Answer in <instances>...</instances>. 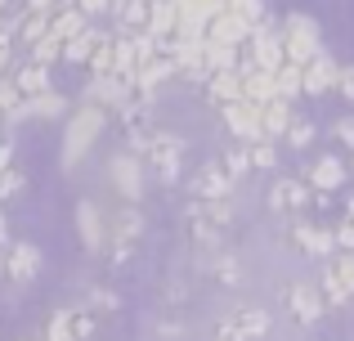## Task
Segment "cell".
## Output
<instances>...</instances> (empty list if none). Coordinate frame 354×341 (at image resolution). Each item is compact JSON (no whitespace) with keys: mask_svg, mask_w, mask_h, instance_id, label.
Here are the masks:
<instances>
[{"mask_svg":"<svg viewBox=\"0 0 354 341\" xmlns=\"http://www.w3.org/2000/svg\"><path fill=\"white\" fill-rule=\"evenodd\" d=\"M184 225H189V238L198 247H211L234 225V207H229V198H193V207L184 211Z\"/></svg>","mask_w":354,"mask_h":341,"instance_id":"1","label":"cell"},{"mask_svg":"<svg viewBox=\"0 0 354 341\" xmlns=\"http://www.w3.org/2000/svg\"><path fill=\"white\" fill-rule=\"evenodd\" d=\"M104 126H108V113L99 104H86L77 117H72L68 131H63V171H72L90 149H95V140L104 135Z\"/></svg>","mask_w":354,"mask_h":341,"instance_id":"2","label":"cell"},{"mask_svg":"<svg viewBox=\"0 0 354 341\" xmlns=\"http://www.w3.org/2000/svg\"><path fill=\"white\" fill-rule=\"evenodd\" d=\"M144 162L162 175L166 184H175V180H180V162H184V140L153 131V135H148V144H144Z\"/></svg>","mask_w":354,"mask_h":341,"instance_id":"3","label":"cell"},{"mask_svg":"<svg viewBox=\"0 0 354 341\" xmlns=\"http://www.w3.org/2000/svg\"><path fill=\"white\" fill-rule=\"evenodd\" d=\"M283 50H287V59L292 63H310V59H319L323 54V36H319V27L310 23V18H287V27H283Z\"/></svg>","mask_w":354,"mask_h":341,"instance_id":"4","label":"cell"},{"mask_svg":"<svg viewBox=\"0 0 354 341\" xmlns=\"http://www.w3.org/2000/svg\"><path fill=\"white\" fill-rule=\"evenodd\" d=\"M139 238H144V216H139L135 207L117 211L113 216V229H108V252H113V261H130V252L139 247Z\"/></svg>","mask_w":354,"mask_h":341,"instance_id":"5","label":"cell"},{"mask_svg":"<svg viewBox=\"0 0 354 341\" xmlns=\"http://www.w3.org/2000/svg\"><path fill=\"white\" fill-rule=\"evenodd\" d=\"M269 333V315L265 310H234L229 319H220V328H216V341H256V337H265Z\"/></svg>","mask_w":354,"mask_h":341,"instance_id":"6","label":"cell"},{"mask_svg":"<svg viewBox=\"0 0 354 341\" xmlns=\"http://www.w3.org/2000/svg\"><path fill=\"white\" fill-rule=\"evenodd\" d=\"M247 63H256V68H269L278 72L287 63V50H283V32H269V27H256L247 41V54H242Z\"/></svg>","mask_w":354,"mask_h":341,"instance_id":"7","label":"cell"},{"mask_svg":"<svg viewBox=\"0 0 354 341\" xmlns=\"http://www.w3.org/2000/svg\"><path fill=\"white\" fill-rule=\"evenodd\" d=\"M323 297H328V306H350L354 301V252L337 256V261L328 265V274H323Z\"/></svg>","mask_w":354,"mask_h":341,"instance_id":"8","label":"cell"},{"mask_svg":"<svg viewBox=\"0 0 354 341\" xmlns=\"http://www.w3.org/2000/svg\"><path fill=\"white\" fill-rule=\"evenodd\" d=\"M225 122H229V131H234L242 144H251V140H260V135H265L260 104H251V99H234V104L225 108Z\"/></svg>","mask_w":354,"mask_h":341,"instance_id":"9","label":"cell"},{"mask_svg":"<svg viewBox=\"0 0 354 341\" xmlns=\"http://www.w3.org/2000/svg\"><path fill=\"white\" fill-rule=\"evenodd\" d=\"M251 32H256V27H251L247 18L229 14V9H220V14H216V18L207 23V41H220V45H238V50H247Z\"/></svg>","mask_w":354,"mask_h":341,"instance_id":"10","label":"cell"},{"mask_svg":"<svg viewBox=\"0 0 354 341\" xmlns=\"http://www.w3.org/2000/svg\"><path fill=\"white\" fill-rule=\"evenodd\" d=\"M108 180H113V189L126 202H135L144 193V167H139V158H113L108 162Z\"/></svg>","mask_w":354,"mask_h":341,"instance_id":"11","label":"cell"},{"mask_svg":"<svg viewBox=\"0 0 354 341\" xmlns=\"http://www.w3.org/2000/svg\"><path fill=\"white\" fill-rule=\"evenodd\" d=\"M242 99H251V104H269V99L278 95V77L269 68H256V63L242 59Z\"/></svg>","mask_w":354,"mask_h":341,"instance_id":"12","label":"cell"},{"mask_svg":"<svg viewBox=\"0 0 354 341\" xmlns=\"http://www.w3.org/2000/svg\"><path fill=\"white\" fill-rule=\"evenodd\" d=\"M287 310H292L301 324H319L323 319V292L310 288V283H292V288H287Z\"/></svg>","mask_w":354,"mask_h":341,"instance_id":"13","label":"cell"},{"mask_svg":"<svg viewBox=\"0 0 354 341\" xmlns=\"http://www.w3.org/2000/svg\"><path fill=\"white\" fill-rule=\"evenodd\" d=\"M229 189H234V175L220 167V162H207V167L193 175V184H189L193 198H229Z\"/></svg>","mask_w":354,"mask_h":341,"instance_id":"14","label":"cell"},{"mask_svg":"<svg viewBox=\"0 0 354 341\" xmlns=\"http://www.w3.org/2000/svg\"><path fill=\"white\" fill-rule=\"evenodd\" d=\"M341 81V63L328 59V54H319V59L305 63V95H328V90H337Z\"/></svg>","mask_w":354,"mask_h":341,"instance_id":"15","label":"cell"},{"mask_svg":"<svg viewBox=\"0 0 354 341\" xmlns=\"http://www.w3.org/2000/svg\"><path fill=\"white\" fill-rule=\"evenodd\" d=\"M77 229H81V243H86V252H104L108 225H104V216H99L95 202H81V207H77Z\"/></svg>","mask_w":354,"mask_h":341,"instance_id":"16","label":"cell"},{"mask_svg":"<svg viewBox=\"0 0 354 341\" xmlns=\"http://www.w3.org/2000/svg\"><path fill=\"white\" fill-rule=\"evenodd\" d=\"M207 99L211 104H220V108H229L234 99H242V68H225V72H211L207 77Z\"/></svg>","mask_w":354,"mask_h":341,"instance_id":"17","label":"cell"},{"mask_svg":"<svg viewBox=\"0 0 354 341\" xmlns=\"http://www.w3.org/2000/svg\"><path fill=\"white\" fill-rule=\"evenodd\" d=\"M292 243L301 247V252H310V256H332V247H337V234H328V229L310 225V220H296V225H292Z\"/></svg>","mask_w":354,"mask_h":341,"instance_id":"18","label":"cell"},{"mask_svg":"<svg viewBox=\"0 0 354 341\" xmlns=\"http://www.w3.org/2000/svg\"><path fill=\"white\" fill-rule=\"evenodd\" d=\"M175 72H180V63H175V54L157 50L153 59H148L144 68H139V77H135V90H144V95H148V90H157L162 81H171Z\"/></svg>","mask_w":354,"mask_h":341,"instance_id":"19","label":"cell"},{"mask_svg":"<svg viewBox=\"0 0 354 341\" xmlns=\"http://www.w3.org/2000/svg\"><path fill=\"white\" fill-rule=\"evenodd\" d=\"M175 23H180L175 0H153V14H148V27H144V32L166 50V45H171V36H175Z\"/></svg>","mask_w":354,"mask_h":341,"instance_id":"20","label":"cell"},{"mask_svg":"<svg viewBox=\"0 0 354 341\" xmlns=\"http://www.w3.org/2000/svg\"><path fill=\"white\" fill-rule=\"evenodd\" d=\"M36 270H41V252H36L32 243H18L14 252H9V261H5V279L9 283H27V279H36Z\"/></svg>","mask_w":354,"mask_h":341,"instance_id":"21","label":"cell"},{"mask_svg":"<svg viewBox=\"0 0 354 341\" xmlns=\"http://www.w3.org/2000/svg\"><path fill=\"white\" fill-rule=\"evenodd\" d=\"M341 184H346V167H341L337 158H319L310 167V189L314 193H337Z\"/></svg>","mask_w":354,"mask_h":341,"instance_id":"22","label":"cell"},{"mask_svg":"<svg viewBox=\"0 0 354 341\" xmlns=\"http://www.w3.org/2000/svg\"><path fill=\"white\" fill-rule=\"evenodd\" d=\"M104 41H108V32H99V27H81V32L68 41L63 59H68V63H90V59H95V50H99Z\"/></svg>","mask_w":354,"mask_h":341,"instance_id":"23","label":"cell"},{"mask_svg":"<svg viewBox=\"0 0 354 341\" xmlns=\"http://www.w3.org/2000/svg\"><path fill=\"white\" fill-rule=\"evenodd\" d=\"M305 202H310V189H305L301 180H278L274 189H269V207L274 211H301Z\"/></svg>","mask_w":354,"mask_h":341,"instance_id":"24","label":"cell"},{"mask_svg":"<svg viewBox=\"0 0 354 341\" xmlns=\"http://www.w3.org/2000/svg\"><path fill=\"white\" fill-rule=\"evenodd\" d=\"M260 117H265V135H269V140H274V135H287V126L296 122V117H292V99L274 95L269 104H260Z\"/></svg>","mask_w":354,"mask_h":341,"instance_id":"25","label":"cell"},{"mask_svg":"<svg viewBox=\"0 0 354 341\" xmlns=\"http://www.w3.org/2000/svg\"><path fill=\"white\" fill-rule=\"evenodd\" d=\"M86 27V14H81V5H72V9H54V23H50V36H59L63 41V50H68V41Z\"/></svg>","mask_w":354,"mask_h":341,"instance_id":"26","label":"cell"},{"mask_svg":"<svg viewBox=\"0 0 354 341\" xmlns=\"http://www.w3.org/2000/svg\"><path fill=\"white\" fill-rule=\"evenodd\" d=\"M117 18L130 27V32H144L148 27V14H153V0H113Z\"/></svg>","mask_w":354,"mask_h":341,"instance_id":"27","label":"cell"},{"mask_svg":"<svg viewBox=\"0 0 354 341\" xmlns=\"http://www.w3.org/2000/svg\"><path fill=\"white\" fill-rule=\"evenodd\" d=\"M14 81H18V90H23L27 99H36V95H45V90H50V68H45V63H36V59H32V63H27V68L18 72Z\"/></svg>","mask_w":354,"mask_h":341,"instance_id":"28","label":"cell"},{"mask_svg":"<svg viewBox=\"0 0 354 341\" xmlns=\"http://www.w3.org/2000/svg\"><path fill=\"white\" fill-rule=\"evenodd\" d=\"M274 77H278V95H283V99L305 95V68H301V63H292V59H287L283 68L274 72Z\"/></svg>","mask_w":354,"mask_h":341,"instance_id":"29","label":"cell"},{"mask_svg":"<svg viewBox=\"0 0 354 341\" xmlns=\"http://www.w3.org/2000/svg\"><path fill=\"white\" fill-rule=\"evenodd\" d=\"M225 5H229V0H175V14H180V18H198V23H211Z\"/></svg>","mask_w":354,"mask_h":341,"instance_id":"30","label":"cell"},{"mask_svg":"<svg viewBox=\"0 0 354 341\" xmlns=\"http://www.w3.org/2000/svg\"><path fill=\"white\" fill-rule=\"evenodd\" d=\"M90 68H95V77H108V72H117V41H113V36H108V41L95 50Z\"/></svg>","mask_w":354,"mask_h":341,"instance_id":"31","label":"cell"},{"mask_svg":"<svg viewBox=\"0 0 354 341\" xmlns=\"http://www.w3.org/2000/svg\"><path fill=\"white\" fill-rule=\"evenodd\" d=\"M247 153H251V167H260V171H269V167L278 162V153H274V144H269V135L251 140V144H247Z\"/></svg>","mask_w":354,"mask_h":341,"instance_id":"32","label":"cell"},{"mask_svg":"<svg viewBox=\"0 0 354 341\" xmlns=\"http://www.w3.org/2000/svg\"><path fill=\"white\" fill-rule=\"evenodd\" d=\"M23 189H27V175H23V171H14V167L0 171V202H14Z\"/></svg>","mask_w":354,"mask_h":341,"instance_id":"33","label":"cell"},{"mask_svg":"<svg viewBox=\"0 0 354 341\" xmlns=\"http://www.w3.org/2000/svg\"><path fill=\"white\" fill-rule=\"evenodd\" d=\"M23 90H18V81H0V113H5L9 117V122H14V113H18V108H23Z\"/></svg>","mask_w":354,"mask_h":341,"instance_id":"34","label":"cell"},{"mask_svg":"<svg viewBox=\"0 0 354 341\" xmlns=\"http://www.w3.org/2000/svg\"><path fill=\"white\" fill-rule=\"evenodd\" d=\"M32 59H36V63H45V68H50L54 59H63V41H59V36H41V41L32 45Z\"/></svg>","mask_w":354,"mask_h":341,"instance_id":"35","label":"cell"},{"mask_svg":"<svg viewBox=\"0 0 354 341\" xmlns=\"http://www.w3.org/2000/svg\"><path fill=\"white\" fill-rule=\"evenodd\" d=\"M225 9H229V14H238V18H247L251 27L265 23V5H260V0H229Z\"/></svg>","mask_w":354,"mask_h":341,"instance_id":"36","label":"cell"},{"mask_svg":"<svg viewBox=\"0 0 354 341\" xmlns=\"http://www.w3.org/2000/svg\"><path fill=\"white\" fill-rule=\"evenodd\" d=\"M45 341H77V337H72V310H59V315L50 319V328H45Z\"/></svg>","mask_w":354,"mask_h":341,"instance_id":"37","label":"cell"},{"mask_svg":"<svg viewBox=\"0 0 354 341\" xmlns=\"http://www.w3.org/2000/svg\"><path fill=\"white\" fill-rule=\"evenodd\" d=\"M220 167H225L229 175H234V180H238L242 171H251V153H247V144H242V149H229L225 158H220Z\"/></svg>","mask_w":354,"mask_h":341,"instance_id":"38","label":"cell"},{"mask_svg":"<svg viewBox=\"0 0 354 341\" xmlns=\"http://www.w3.org/2000/svg\"><path fill=\"white\" fill-rule=\"evenodd\" d=\"M211 274H216L220 283H238L242 279V270H238V256H216V265H211Z\"/></svg>","mask_w":354,"mask_h":341,"instance_id":"39","label":"cell"},{"mask_svg":"<svg viewBox=\"0 0 354 341\" xmlns=\"http://www.w3.org/2000/svg\"><path fill=\"white\" fill-rule=\"evenodd\" d=\"M310 140H314V126L296 117V122L287 126V144H292V149H305V144H310Z\"/></svg>","mask_w":354,"mask_h":341,"instance_id":"40","label":"cell"},{"mask_svg":"<svg viewBox=\"0 0 354 341\" xmlns=\"http://www.w3.org/2000/svg\"><path fill=\"white\" fill-rule=\"evenodd\" d=\"M95 333V315H86V310H72V337H90Z\"/></svg>","mask_w":354,"mask_h":341,"instance_id":"41","label":"cell"},{"mask_svg":"<svg viewBox=\"0 0 354 341\" xmlns=\"http://www.w3.org/2000/svg\"><path fill=\"white\" fill-rule=\"evenodd\" d=\"M77 5H81V14H86V18H95V14H108L113 0H77Z\"/></svg>","mask_w":354,"mask_h":341,"instance_id":"42","label":"cell"},{"mask_svg":"<svg viewBox=\"0 0 354 341\" xmlns=\"http://www.w3.org/2000/svg\"><path fill=\"white\" fill-rule=\"evenodd\" d=\"M337 247L341 252H354V220H346V225L337 229Z\"/></svg>","mask_w":354,"mask_h":341,"instance_id":"43","label":"cell"},{"mask_svg":"<svg viewBox=\"0 0 354 341\" xmlns=\"http://www.w3.org/2000/svg\"><path fill=\"white\" fill-rule=\"evenodd\" d=\"M337 90H341V95H346L350 104H354V63H350V68H341V81H337Z\"/></svg>","mask_w":354,"mask_h":341,"instance_id":"44","label":"cell"},{"mask_svg":"<svg viewBox=\"0 0 354 341\" xmlns=\"http://www.w3.org/2000/svg\"><path fill=\"white\" fill-rule=\"evenodd\" d=\"M337 140L354 149V117H341V122H337Z\"/></svg>","mask_w":354,"mask_h":341,"instance_id":"45","label":"cell"},{"mask_svg":"<svg viewBox=\"0 0 354 341\" xmlns=\"http://www.w3.org/2000/svg\"><path fill=\"white\" fill-rule=\"evenodd\" d=\"M90 306H95V310H117V297H113V292H95Z\"/></svg>","mask_w":354,"mask_h":341,"instance_id":"46","label":"cell"},{"mask_svg":"<svg viewBox=\"0 0 354 341\" xmlns=\"http://www.w3.org/2000/svg\"><path fill=\"white\" fill-rule=\"evenodd\" d=\"M5 63H9V32L0 27V68H5Z\"/></svg>","mask_w":354,"mask_h":341,"instance_id":"47","label":"cell"},{"mask_svg":"<svg viewBox=\"0 0 354 341\" xmlns=\"http://www.w3.org/2000/svg\"><path fill=\"white\" fill-rule=\"evenodd\" d=\"M9 238V225H5V211H0V243Z\"/></svg>","mask_w":354,"mask_h":341,"instance_id":"48","label":"cell"},{"mask_svg":"<svg viewBox=\"0 0 354 341\" xmlns=\"http://www.w3.org/2000/svg\"><path fill=\"white\" fill-rule=\"evenodd\" d=\"M350 220H354V198H350Z\"/></svg>","mask_w":354,"mask_h":341,"instance_id":"49","label":"cell"},{"mask_svg":"<svg viewBox=\"0 0 354 341\" xmlns=\"http://www.w3.org/2000/svg\"><path fill=\"white\" fill-rule=\"evenodd\" d=\"M0 274H5V261H0Z\"/></svg>","mask_w":354,"mask_h":341,"instance_id":"50","label":"cell"},{"mask_svg":"<svg viewBox=\"0 0 354 341\" xmlns=\"http://www.w3.org/2000/svg\"><path fill=\"white\" fill-rule=\"evenodd\" d=\"M0 9H5V0H0Z\"/></svg>","mask_w":354,"mask_h":341,"instance_id":"51","label":"cell"}]
</instances>
